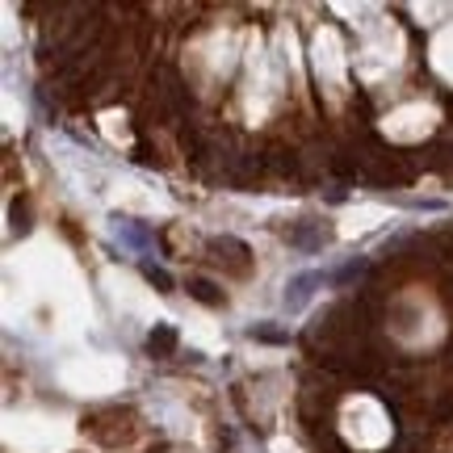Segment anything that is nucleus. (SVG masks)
Segmentation results:
<instances>
[{
    "instance_id": "2",
    "label": "nucleus",
    "mask_w": 453,
    "mask_h": 453,
    "mask_svg": "<svg viewBox=\"0 0 453 453\" xmlns=\"http://www.w3.org/2000/svg\"><path fill=\"white\" fill-rule=\"evenodd\" d=\"M173 349H177V332H173V327H156V332L147 336V353L173 357Z\"/></svg>"
},
{
    "instance_id": "4",
    "label": "nucleus",
    "mask_w": 453,
    "mask_h": 453,
    "mask_svg": "<svg viewBox=\"0 0 453 453\" xmlns=\"http://www.w3.org/2000/svg\"><path fill=\"white\" fill-rule=\"evenodd\" d=\"M143 277H147V281H151V286H160L164 294L173 290V277L164 273V269H156V265H143Z\"/></svg>"
},
{
    "instance_id": "1",
    "label": "nucleus",
    "mask_w": 453,
    "mask_h": 453,
    "mask_svg": "<svg viewBox=\"0 0 453 453\" xmlns=\"http://www.w3.org/2000/svg\"><path fill=\"white\" fill-rule=\"evenodd\" d=\"M319 281H324V273H298L290 286H286V307H303L311 286H319Z\"/></svg>"
},
{
    "instance_id": "3",
    "label": "nucleus",
    "mask_w": 453,
    "mask_h": 453,
    "mask_svg": "<svg viewBox=\"0 0 453 453\" xmlns=\"http://www.w3.org/2000/svg\"><path fill=\"white\" fill-rule=\"evenodd\" d=\"M189 294H194L197 303H206V307H223V290H219L214 281H206V277H194V281H189Z\"/></svg>"
},
{
    "instance_id": "5",
    "label": "nucleus",
    "mask_w": 453,
    "mask_h": 453,
    "mask_svg": "<svg viewBox=\"0 0 453 453\" xmlns=\"http://www.w3.org/2000/svg\"><path fill=\"white\" fill-rule=\"evenodd\" d=\"M252 340H269V344H277V340H286V332H273V327H252Z\"/></svg>"
}]
</instances>
